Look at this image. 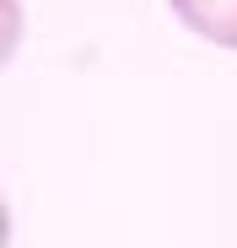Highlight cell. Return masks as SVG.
<instances>
[{"instance_id": "obj_1", "label": "cell", "mask_w": 237, "mask_h": 248, "mask_svg": "<svg viewBox=\"0 0 237 248\" xmlns=\"http://www.w3.org/2000/svg\"><path fill=\"white\" fill-rule=\"evenodd\" d=\"M167 6L194 38L237 54V0H167Z\"/></svg>"}]
</instances>
